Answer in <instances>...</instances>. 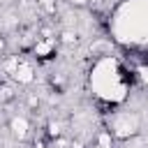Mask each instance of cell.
Listing matches in <instances>:
<instances>
[{
	"label": "cell",
	"instance_id": "3",
	"mask_svg": "<svg viewBox=\"0 0 148 148\" xmlns=\"http://www.w3.org/2000/svg\"><path fill=\"white\" fill-rule=\"evenodd\" d=\"M141 127H143V118L136 111H116L109 123V132L113 134L116 141H130L139 136Z\"/></svg>",
	"mask_w": 148,
	"mask_h": 148
},
{
	"label": "cell",
	"instance_id": "14",
	"mask_svg": "<svg viewBox=\"0 0 148 148\" xmlns=\"http://www.w3.org/2000/svg\"><path fill=\"white\" fill-rule=\"evenodd\" d=\"M37 32H39V37H56V30L51 25H39Z\"/></svg>",
	"mask_w": 148,
	"mask_h": 148
},
{
	"label": "cell",
	"instance_id": "8",
	"mask_svg": "<svg viewBox=\"0 0 148 148\" xmlns=\"http://www.w3.org/2000/svg\"><path fill=\"white\" fill-rule=\"evenodd\" d=\"M65 123L62 120H49L46 123V139L49 141H53V139H58V136H62L65 134Z\"/></svg>",
	"mask_w": 148,
	"mask_h": 148
},
{
	"label": "cell",
	"instance_id": "15",
	"mask_svg": "<svg viewBox=\"0 0 148 148\" xmlns=\"http://www.w3.org/2000/svg\"><path fill=\"white\" fill-rule=\"evenodd\" d=\"M28 106H30V109H37V106H39V97L30 92V95H28Z\"/></svg>",
	"mask_w": 148,
	"mask_h": 148
},
{
	"label": "cell",
	"instance_id": "4",
	"mask_svg": "<svg viewBox=\"0 0 148 148\" xmlns=\"http://www.w3.org/2000/svg\"><path fill=\"white\" fill-rule=\"evenodd\" d=\"M30 51L37 60H51L58 51V37H37Z\"/></svg>",
	"mask_w": 148,
	"mask_h": 148
},
{
	"label": "cell",
	"instance_id": "9",
	"mask_svg": "<svg viewBox=\"0 0 148 148\" xmlns=\"http://www.w3.org/2000/svg\"><path fill=\"white\" fill-rule=\"evenodd\" d=\"M16 97V83L9 79V81H2L0 83V104H5V102H12Z\"/></svg>",
	"mask_w": 148,
	"mask_h": 148
},
{
	"label": "cell",
	"instance_id": "5",
	"mask_svg": "<svg viewBox=\"0 0 148 148\" xmlns=\"http://www.w3.org/2000/svg\"><path fill=\"white\" fill-rule=\"evenodd\" d=\"M9 134L16 141H25L30 136V118L25 113H14L9 118Z\"/></svg>",
	"mask_w": 148,
	"mask_h": 148
},
{
	"label": "cell",
	"instance_id": "18",
	"mask_svg": "<svg viewBox=\"0 0 148 148\" xmlns=\"http://www.w3.org/2000/svg\"><path fill=\"white\" fill-rule=\"evenodd\" d=\"M69 5H74V7H86L88 5V0H67Z\"/></svg>",
	"mask_w": 148,
	"mask_h": 148
},
{
	"label": "cell",
	"instance_id": "13",
	"mask_svg": "<svg viewBox=\"0 0 148 148\" xmlns=\"http://www.w3.org/2000/svg\"><path fill=\"white\" fill-rule=\"evenodd\" d=\"M51 148H72V139L62 134V136H58V139L51 141Z\"/></svg>",
	"mask_w": 148,
	"mask_h": 148
},
{
	"label": "cell",
	"instance_id": "10",
	"mask_svg": "<svg viewBox=\"0 0 148 148\" xmlns=\"http://www.w3.org/2000/svg\"><path fill=\"white\" fill-rule=\"evenodd\" d=\"M95 141H97V148H113V134L109 132V127H104V130H99L97 132V136H95Z\"/></svg>",
	"mask_w": 148,
	"mask_h": 148
},
{
	"label": "cell",
	"instance_id": "19",
	"mask_svg": "<svg viewBox=\"0 0 148 148\" xmlns=\"http://www.w3.org/2000/svg\"><path fill=\"white\" fill-rule=\"evenodd\" d=\"M146 104H148V97H146Z\"/></svg>",
	"mask_w": 148,
	"mask_h": 148
},
{
	"label": "cell",
	"instance_id": "17",
	"mask_svg": "<svg viewBox=\"0 0 148 148\" xmlns=\"http://www.w3.org/2000/svg\"><path fill=\"white\" fill-rule=\"evenodd\" d=\"M7 51V39H5V35H0V56Z\"/></svg>",
	"mask_w": 148,
	"mask_h": 148
},
{
	"label": "cell",
	"instance_id": "11",
	"mask_svg": "<svg viewBox=\"0 0 148 148\" xmlns=\"http://www.w3.org/2000/svg\"><path fill=\"white\" fill-rule=\"evenodd\" d=\"M58 42H62V44H76L79 42V32H76V28H62L60 32H58Z\"/></svg>",
	"mask_w": 148,
	"mask_h": 148
},
{
	"label": "cell",
	"instance_id": "6",
	"mask_svg": "<svg viewBox=\"0 0 148 148\" xmlns=\"http://www.w3.org/2000/svg\"><path fill=\"white\" fill-rule=\"evenodd\" d=\"M12 81H14V83H18V86H30V83L35 81V65H32L30 60L21 58V62H18L16 72L12 74Z\"/></svg>",
	"mask_w": 148,
	"mask_h": 148
},
{
	"label": "cell",
	"instance_id": "12",
	"mask_svg": "<svg viewBox=\"0 0 148 148\" xmlns=\"http://www.w3.org/2000/svg\"><path fill=\"white\" fill-rule=\"evenodd\" d=\"M35 5L42 7L46 14H56V12H58V9H56V0H35Z\"/></svg>",
	"mask_w": 148,
	"mask_h": 148
},
{
	"label": "cell",
	"instance_id": "7",
	"mask_svg": "<svg viewBox=\"0 0 148 148\" xmlns=\"http://www.w3.org/2000/svg\"><path fill=\"white\" fill-rule=\"evenodd\" d=\"M18 62H21V56H18V53H16V56H7V58L0 62V74H7V76L12 79V74L16 72Z\"/></svg>",
	"mask_w": 148,
	"mask_h": 148
},
{
	"label": "cell",
	"instance_id": "1",
	"mask_svg": "<svg viewBox=\"0 0 148 148\" xmlns=\"http://www.w3.org/2000/svg\"><path fill=\"white\" fill-rule=\"evenodd\" d=\"M132 74L113 56H99L90 69V88L97 99L106 104H123L130 95Z\"/></svg>",
	"mask_w": 148,
	"mask_h": 148
},
{
	"label": "cell",
	"instance_id": "2",
	"mask_svg": "<svg viewBox=\"0 0 148 148\" xmlns=\"http://www.w3.org/2000/svg\"><path fill=\"white\" fill-rule=\"evenodd\" d=\"M111 30L123 44H148V0H127L116 7Z\"/></svg>",
	"mask_w": 148,
	"mask_h": 148
},
{
	"label": "cell",
	"instance_id": "16",
	"mask_svg": "<svg viewBox=\"0 0 148 148\" xmlns=\"http://www.w3.org/2000/svg\"><path fill=\"white\" fill-rule=\"evenodd\" d=\"M139 76H141V81L148 86V67H141V69H139Z\"/></svg>",
	"mask_w": 148,
	"mask_h": 148
}]
</instances>
